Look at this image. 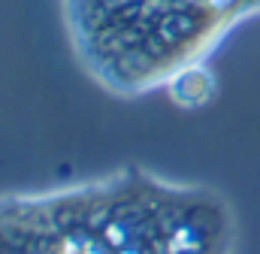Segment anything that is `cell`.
I'll list each match as a JSON object with an SVG mask.
<instances>
[{
    "mask_svg": "<svg viewBox=\"0 0 260 254\" xmlns=\"http://www.w3.org/2000/svg\"><path fill=\"white\" fill-rule=\"evenodd\" d=\"M215 209L206 200L170 194H76L0 203V254H224L206 248L224 236V221L203 227Z\"/></svg>",
    "mask_w": 260,
    "mask_h": 254,
    "instance_id": "1",
    "label": "cell"
},
{
    "mask_svg": "<svg viewBox=\"0 0 260 254\" xmlns=\"http://www.w3.org/2000/svg\"><path fill=\"white\" fill-rule=\"evenodd\" d=\"M76 49L103 82L145 88L197 61L260 0H64Z\"/></svg>",
    "mask_w": 260,
    "mask_h": 254,
    "instance_id": "2",
    "label": "cell"
},
{
    "mask_svg": "<svg viewBox=\"0 0 260 254\" xmlns=\"http://www.w3.org/2000/svg\"><path fill=\"white\" fill-rule=\"evenodd\" d=\"M167 94L176 106L182 109H200L206 103L215 100L218 94V82L215 73L200 61H191L185 67H179L170 79H167Z\"/></svg>",
    "mask_w": 260,
    "mask_h": 254,
    "instance_id": "3",
    "label": "cell"
}]
</instances>
